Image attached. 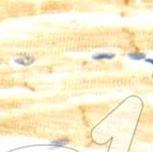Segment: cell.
<instances>
[{
  "label": "cell",
  "mask_w": 153,
  "mask_h": 152,
  "mask_svg": "<svg viewBox=\"0 0 153 152\" xmlns=\"http://www.w3.org/2000/svg\"><path fill=\"white\" fill-rule=\"evenodd\" d=\"M34 61H36V58L32 56H28V55H24L23 57L14 59V62H15V63L19 64V66H31Z\"/></svg>",
  "instance_id": "obj_1"
},
{
  "label": "cell",
  "mask_w": 153,
  "mask_h": 152,
  "mask_svg": "<svg viewBox=\"0 0 153 152\" xmlns=\"http://www.w3.org/2000/svg\"><path fill=\"white\" fill-rule=\"evenodd\" d=\"M116 57L115 54H109V53H102V54H97L92 57L93 60H111Z\"/></svg>",
  "instance_id": "obj_2"
},
{
  "label": "cell",
  "mask_w": 153,
  "mask_h": 152,
  "mask_svg": "<svg viewBox=\"0 0 153 152\" xmlns=\"http://www.w3.org/2000/svg\"><path fill=\"white\" fill-rule=\"evenodd\" d=\"M128 57L132 60L139 61V60H145L147 58V55L145 53H138V51H132V53L128 54Z\"/></svg>",
  "instance_id": "obj_3"
},
{
  "label": "cell",
  "mask_w": 153,
  "mask_h": 152,
  "mask_svg": "<svg viewBox=\"0 0 153 152\" xmlns=\"http://www.w3.org/2000/svg\"><path fill=\"white\" fill-rule=\"evenodd\" d=\"M70 139L69 138H61V139H57V140H53L51 142V146L53 148H60V147H64L66 144H69Z\"/></svg>",
  "instance_id": "obj_4"
},
{
  "label": "cell",
  "mask_w": 153,
  "mask_h": 152,
  "mask_svg": "<svg viewBox=\"0 0 153 152\" xmlns=\"http://www.w3.org/2000/svg\"><path fill=\"white\" fill-rule=\"evenodd\" d=\"M145 61L147 62V63H150V64H152V66H153V58H146Z\"/></svg>",
  "instance_id": "obj_5"
},
{
  "label": "cell",
  "mask_w": 153,
  "mask_h": 152,
  "mask_svg": "<svg viewBox=\"0 0 153 152\" xmlns=\"http://www.w3.org/2000/svg\"><path fill=\"white\" fill-rule=\"evenodd\" d=\"M1 62H2V60H1V59H0V63H1Z\"/></svg>",
  "instance_id": "obj_6"
}]
</instances>
